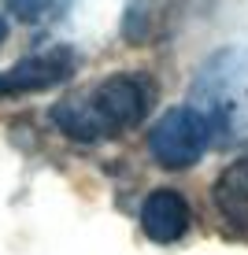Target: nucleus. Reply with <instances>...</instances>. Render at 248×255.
<instances>
[{
  "mask_svg": "<svg viewBox=\"0 0 248 255\" xmlns=\"http://www.w3.org/2000/svg\"><path fill=\"white\" fill-rule=\"evenodd\" d=\"M148 104H152V85L137 74H111L85 96H67L52 108V122L59 133L70 140H93L115 137L122 129H134L145 122Z\"/></svg>",
  "mask_w": 248,
  "mask_h": 255,
  "instance_id": "1",
  "label": "nucleus"
},
{
  "mask_svg": "<svg viewBox=\"0 0 248 255\" xmlns=\"http://www.w3.org/2000/svg\"><path fill=\"white\" fill-rule=\"evenodd\" d=\"M189 108L208 119L215 144L248 137V59L241 52H219L208 59Z\"/></svg>",
  "mask_w": 248,
  "mask_h": 255,
  "instance_id": "2",
  "label": "nucleus"
},
{
  "mask_svg": "<svg viewBox=\"0 0 248 255\" xmlns=\"http://www.w3.org/2000/svg\"><path fill=\"white\" fill-rule=\"evenodd\" d=\"M211 126L197 108L182 104L171 108L156 119L152 133H148V152L163 170H189L204 159V152L211 148Z\"/></svg>",
  "mask_w": 248,
  "mask_h": 255,
  "instance_id": "3",
  "label": "nucleus"
},
{
  "mask_svg": "<svg viewBox=\"0 0 248 255\" xmlns=\"http://www.w3.org/2000/svg\"><path fill=\"white\" fill-rule=\"evenodd\" d=\"M70 74H74V52L70 48H48V52L19 59L11 70H4L0 74V96L52 89V85H63Z\"/></svg>",
  "mask_w": 248,
  "mask_h": 255,
  "instance_id": "4",
  "label": "nucleus"
},
{
  "mask_svg": "<svg viewBox=\"0 0 248 255\" xmlns=\"http://www.w3.org/2000/svg\"><path fill=\"white\" fill-rule=\"evenodd\" d=\"M189 222H193L189 200L174 189H156L141 204V230L156 244H178L189 230Z\"/></svg>",
  "mask_w": 248,
  "mask_h": 255,
  "instance_id": "5",
  "label": "nucleus"
},
{
  "mask_svg": "<svg viewBox=\"0 0 248 255\" xmlns=\"http://www.w3.org/2000/svg\"><path fill=\"white\" fill-rule=\"evenodd\" d=\"M211 200H215L219 215L230 230L248 233V155L234 159L219 174L215 189H211Z\"/></svg>",
  "mask_w": 248,
  "mask_h": 255,
  "instance_id": "6",
  "label": "nucleus"
},
{
  "mask_svg": "<svg viewBox=\"0 0 248 255\" xmlns=\"http://www.w3.org/2000/svg\"><path fill=\"white\" fill-rule=\"evenodd\" d=\"M4 4L19 22L37 26V22H52L56 15H63L70 7V0H4Z\"/></svg>",
  "mask_w": 248,
  "mask_h": 255,
  "instance_id": "7",
  "label": "nucleus"
},
{
  "mask_svg": "<svg viewBox=\"0 0 248 255\" xmlns=\"http://www.w3.org/2000/svg\"><path fill=\"white\" fill-rule=\"evenodd\" d=\"M4 37H7V22H4V15H0V45H4Z\"/></svg>",
  "mask_w": 248,
  "mask_h": 255,
  "instance_id": "8",
  "label": "nucleus"
}]
</instances>
